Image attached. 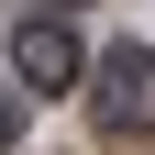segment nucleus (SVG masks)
Wrapping results in <instances>:
<instances>
[{"label":"nucleus","mask_w":155,"mask_h":155,"mask_svg":"<svg viewBox=\"0 0 155 155\" xmlns=\"http://www.w3.org/2000/svg\"><path fill=\"white\" fill-rule=\"evenodd\" d=\"M89 111H100V133H155V55L111 45L100 78H89Z\"/></svg>","instance_id":"f257e3e1"},{"label":"nucleus","mask_w":155,"mask_h":155,"mask_svg":"<svg viewBox=\"0 0 155 155\" xmlns=\"http://www.w3.org/2000/svg\"><path fill=\"white\" fill-rule=\"evenodd\" d=\"M78 67H89V55H78L67 22H22L11 33V78H22V89H78Z\"/></svg>","instance_id":"f03ea898"},{"label":"nucleus","mask_w":155,"mask_h":155,"mask_svg":"<svg viewBox=\"0 0 155 155\" xmlns=\"http://www.w3.org/2000/svg\"><path fill=\"white\" fill-rule=\"evenodd\" d=\"M11 133H22V100H11V89H0V155H11Z\"/></svg>","instance_id":"7ed1b4c3"}]
</instances>
